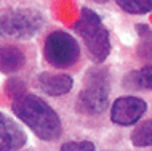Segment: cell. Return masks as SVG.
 <instances>
[{"label": "cell", "instance_id": "8fae6325", "mask_svg": "<svg viewBox=\"0 0 152 151\" xmlns=\"http://www.w3.org/2000/svg\"><path fill=\"white\" fill-rule=\"evenodd\" d=\"M131 143L138 148H146L152 145V119L139 124L136 129L131 132Z\"/></svg>", "mask_w": 152, "mask_h": 151}, {"label": "cell", "instance_id": "2e32d148", "mask_svg": "<svg viewBox=\"0 0 152 151\" xmlns=\"http://www.w3.org/2000/svg\"><path fill=\"white\" fill-rule=\"evenodd\" d=\"M138 31H139V34H141L142 40H144V39H152V31H151L147 26H144V24L138 26Z\"/></svg>", "mask_w": 152, "mask_h": 151}, {"label": "cell", "instance_id": "4fadbf2b", "mask_svg": "<svg viewBox=\"0 0 152 151\" xmlns=\"http://www.w3.org/2000/svg\"><path fill=\"white\" fill-rule=\"evenodd\" d=\"M61 151H94L91 141H67L61 146Z\"/></svg>", "mask_w": 152, "mask_h": 151}, {"label": "cell", "instance_id": "7a4b0ae2", "mask_svg": "<svg viewBox=\"0 0 152 151\" xmlns=\"http://www.w3.org/2000/svg\"><path fill=\"white\" fill-rule=\"evenodd\" d=\"M77 34L83 39V43L94 63H102L110 53V37L98 13L91 8L83 7L80 18L75 23Z\"/></svg>", "mask_w": 152, "mask_h": 151}, {"label": "cell", "instance_id": "7c38bea8", "mask_svg": "<svg viewBox=\"0 0 152 151\" xmlns=\"http://www.w3.org/2000/svg\"><path fill=\"white\" fill-rule=\"evenodd\" d=\"M117 5L128 15H146L152 11V0H117Z\"/></svg>", "mask_w": 152, "mask_h": 151}, {"label": "cell", "instance_id": "9a60e30c", "mask_svg": "<svg viewBox=\"0 0 152 151\" xmlns=\"http://www.w3.org/2000/svg\"><path fill=\"white\" fill-rule=\"evenodd\" d=\"M7 92H8V95H11L13 98H18V96H21L23 92H24V84L18 79L10 80V82L7 84Z\"/></svg>", "mask_w": 152, "mask_h": 151}, {"label": "cell", "instance_id": "e0dca14e", "mask_svg": "<svg viewBox=\"0 0 152 151\" xmlns=\"http://www.w3.org/2000/svg\"><path fill=\"white\" fill-rule=\"evenodd\" d=\"M94 2H98V3H104V2H107V0H94Z\"/></svg>", "mask_w": 152, "mask_h": 151}, {"label": "cell", "instance_id": "277c9868", "mask_svg": "<svg viewBox=\"0 0 152 151\" xmlns=\"http://www.w3.org/2000/svg\"><path fill=\"white\" fill-rule=\"evenodd\" d=\"M43 24L42 15L31 8H18L0 15V35L10 39H31Z\"/></svg>", "mask_w": 152, "mask_h": 151}, {"label": "cell", "instance_id": "9c48e42d", "mask_svg": "<svg viewBox=\"0 0 152 151\" xmlns=\"http://www.w3.org/2000/svg\"><path fill=\"white\" fill-rule=\"evenodd\" d=\"M26 64V55L21 48L13 45L0 47V72L3 74H13Z\"/></svg>", "mask_w": 152, "mask_h": 151}, {"label": "cell", "instance_id": "30bf717a", "mask_svg": "<svg viewBox=\"0 0 152 151\" xmlns=\"http://www.w3.org/2000/svg\"><path fill=\"white\" fill-rule=\"evenodd\" d=\"M123 87L128 90H152V64L128 72L123 79Z\"/></svg>", "mask_w": 152, "mask_h": 151}, {"label": "cell", "instance_id": "8992f818", "mask_svg": "<svg viewBox=\"0 0 152 151\" xmlns=\"http://www.w3.org/2000/svg\"><path fill=\"white\" fill-rule=\"evenodd\" d=\"M147 111V103L139 96H120L110 108V119L117 125H133Z\"/></svg>", "mask_w": 152, "mask_h": 151}, {"label": "cell", "instance_id": "52a82bcc", "mask_svg": "<svg viewBox=\"0 0 152 151\" xmlns=\"http://www.w3.org/2000/svg\"><path fill=\"white\" fill-rule=\"evenodd\" d=\"M37 85L50 96H61L72 90L74 79L64 72H42L37 77Z\"/></svg>", "mask_w": 152, "mask_h": 151}, {"label": "cell", "instance_id": "6da1fadb", "mask_svg": "<svg viewBox=\"0 0 152 151\" xmlns=\"http://www.w3.org/2000/svg\"><path fill=\"white\" fill-rule=\"evenodd\" d=\"M11 108L16 117L21 119L40 140L55 141L59 138L63 132V124L58 113L40 96L32 93L21 95L13 100Z\"/></svg>", "mask_w": 152, "mask_h": 151}, {"label": "cell", "instance_id": "ba28073f", "mask_svg": "<svg viewBox=\"0 0 152 151\" xmlns=\"http://www.w3.org/2000/svg\"><path fill=\"white\" fill-rule=\"evenodd\" d=\"M26 143V133L8 116L0 113V146L16 151Z\"/></svg>", "mask_w": 152, "mask_h": 151}, {"label": "cell", "instance_id": "5b68a950", "mask_svg": "<svg viewBox=\"0 0 152 151\" xmlns=\"http://www.w3.org/2000/svg\"><path fill=\"white\" fill-rule=\"evenodd\" d=\"M43 56L53 68L66 69L77 63L80 56L79 42L64 31H55L45 40Z\"/></svg>", "mask_w": 152, "mask_h": 151}, {"label": "cell", "instance_id": "3957f363", "mask_svg": "<svg viewBox=\"0 0 152 151\" xmlns=\"http://www.w3.org/2000/svg\"><path fill=\"white\" fill-rule=\"evenodd\" d=\"M109 72L104 68H91L87 72L85 88L77 96V111L85 116H98L107 109Z\"/></svg>", "mask_w": 152, "mask_h": 151}, {"label": "cell", "instance_id": "5bb4252c", "mask_svg": "<svg viewBox=\"0 0 152 151\" xmlns=\"http://www.w3.org/2000/svg\"><path fill=\"white\" fill-rule=\"evenodd\" d=\"M138 55L144 61H152V39L142 40V43L138 48Z\"/></svg>", "mask_w": 152, "mask_h": 151}, {"label": "cell", "instance_id": "ac0fdd59", "mask_svg": "<svg viewBox=\"0 0 152 151\" xmlns=\"http://www.w3.org/2000/svg\"><path fill=\"white\" fill-rule=\"evenodd\" d=\"M0 151H10L8 148H2V146H0Z\"/></svg>", "mask_w": 152, "mask_h": 151}]
</instances>
